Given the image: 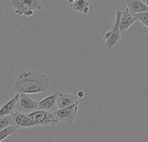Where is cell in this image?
Segmentation results:
<instances>
[{"instance_id": "cell-11", "label": "cell", "mask_w": 148, "mask_h": 142, "mask_svg": "<svg viewBox=\"0 0 148 142\" xmlns=\"http://www.w3.org/2000/svg\"><path fill=\"white\" fill-rule=\"evenodd\" d=\"M127 8L133 14H140L144 12H148V6L144 1L140 0H126Z\"/></svg>"}, {"instance_id": "cell-2", "label": "cell", "mask_w": 148, "mask_h": 142, "mask_svg": "<svg viewBox=\"0 0 148 142\" xmlns=\"http://www.w3.org/2000/svg\"><path fill=\"white\" fill-rule=\"evenodd\" d=\"M10 6L18 16H32L36 10L42 9L40 0H11Z\"/></svg>"}, {"instance_id": "cell-18", "label": "cell", "mask_w": 148, "mask_h": 142, "mask_svg": "<svg viewBox=\"0 0 148 142\" xmlns=\"http://www.w3.org/2000/svg\"><path fill=\"white\" fill-rule=\"evenodd\" d=\"M144 2L146 3V4H147V5L148 6V0H146V1H144Z\"/></svg>"}, {"instance_id": "cell-12", "label": "cell", "mask_w": 148, "mask_h": 142, "mask_svg": "<svg viewBox=\"0 0 148 142\" xmlns=\"http://www.w3.org/2000/svg\"><path fill=\"white\" fill-rule=\"evenodd\" d=\"M18 98H19V95L16 94L14 97H12L7 102H5L0 108V118L10 116L14 114V112L16 111V107Z\"/></svg>"}, {"instance_id": "cell-13", "label": "cell", "mask_w": 148, "mask_h": 142, "mask_svg": "<svg viewBox=\"0 0 148 142\" xmlns=\"http://www.w3.org/2000/svg\"><path fill=\"white\" fill-rule=\"evenodd\" d=\"M69 3H72L73 10L83 14H88L89 12V6L90 3L86 0H74V1H68Z\"/></svg>"}, {"instance_id": "cell-10", "label": "cell", "mask_w": 148, "mask_h": 142, "mask_svg": "<svg viewBox=\"0 0 148 142\" xmlns=\"http://www.w3.org/2000/svg\"><path fill=\"white\" fill-rule=\"evenodd\" d=\"M76 103H79V98L76 95L59 92L57 102H56V109L64 108Z\"/></svg>"}, {"instance_id": "cell-5", "label": "cell", "mask_w": 148, "mask_h": 142, "mask_svg": "<svg viewBox=\"0 0 148 142\" xmlns=\"http://www.w3.org/2000/svg\"><path fill=\"white\" fill-rule=\"evenodd\" d=\"M33 121L36 124L37 127L42 126H49V125H56L59 121L56 117L55 114L49 111L44 110H36L28 115Z\"/></svg>"}, {"instance_id": "cell-6", "label": "cell", "mask_w": 148, "mask_h": 142, "mask_svg": "<svg viewBox=\"0 0 148 142\" xmlns=\"http://www.w3.org/2000/svg\"><path fill=\"white\" fill-rule=\"evenodd\" d=\"M37 102H35L29 95L19 94V98L16 107V112L29 115L34 111H36Z\"/></svg>"}, {"instance_id": "cell-8", "label": "cell", "mask_w": 148, "mask_h": 142, "mask_svg": "<svg viewBox=\"0 0 148 142\" xmlns=\"http://www.w3.org/2000/svg\"><path fill=\"white\" fill-rule=\"evenodd\" d=\"M136 22H138V20L134 16V15H133L128 10L127 8L121 11V16L120 20V31L122 36Z\"/></svg>"}, {"instance_id": "cell-4", "label": "cell", "mask_w": 148, "mask_h": 142, "mask_svg": "<svg viewBox=\"0 0 148 142\" xmlns=\"http://www.w3.org/2000/svg\"><path fill=\"white\" fill-rule=\"evenodd\" d=\"M78 110H79V103H76L64 108L56 109L54 112V114L57 118L58 121L63 122L68 126H72L74 125L78 116Z\"/></svg>"}, {"instance_id": "cell-3", "label": "cell", "mask_w": 148, "mask_h": 142, "mask_svg": "<svg viewBox=\"0 0 148 142\" xmlns=\"http://www.w3.org/2000/svg\"><path fill=\"white\" fill-rule=\"evenodd\" d=\"M121 16V10H117L114 25L112 26V28L109 30H108L104 34L105 46L108 50H112L121 41L122 35L121 34V31H120Z\"/></svg>"}, {"instance_id": "cell-1", "label": "cell", "mask_w": 148, "mask_h": 142, "mask_svg": "<svg viewBox=\"0 0 148 142\" xmlns=\"http://www.w3.org/2000/svg\"><path fill=\"white\" fill-rule=\"evenodd\" d=\"M50 79L37 71L29 70L20 73L14 85V90L19 94L33 95L46 93L50 88Z\"/></svg>"}, {"instance_id": "cell-15", "label": "cell", "mask_w": 148, "mask_h": 142, "mask_svg": "<svg viewBox=\"0 0 148 142\" xmlns=\"http://www.w3.org/2000/svg\"><path fill=\"white\" fill-rule=\"evenodd\" d=\"M13 125V121H12V115L10 116H5L0 118V131L7 128L10 126Z\"/></svg>"}, {"instance_id": "cell-14", "label": "cell", "mask_w": 148, "mask_h": 142, "mask_svg": "<svg viewBox=\"0 0 148 142\" xmlns=\"http://www.w3.org/2000/svg\"><path fill=\"white\" fill-rule=\"evenodd\" d=\"M16 133H17V130L14 128L13 125L8 127L7 128L3 129L2 131H0V142L3 141L5 139L9 138L10 136H11V135H13V134H15Z\"/></svg>"}, {"instance_id": "cell-17", "label": "cell", "mask_w": 148, "mask_h": 142, "mask_svg": "<svg viewBox=\"0 0 148 142\" xmlns=\"http://www.w3.org/2000/svg\"><path fill=\"white\" fill-rule=\"evenodd\" d=\"M84 95H85V94H84V92H83L82 90L78 91V93H77V97H78L79 99H80V98H83Z\"/></svg>"}, {"instance_id": "cell-16", "label": "cell", "mask_w": 148, "mask_h": 142, "mask_svg": "<svg viewBox=\"0 0 148 142\" xmlns=\"http://www.w3.org/2000/svg\"><path fill=\"white\" fill-rule=\"evenodd\" d=\"M134 16L136 17V19L140 22L142 23V24H144L148 29V12H144V13H140V14H136L134 15Z\"/></svg>"}, {"instance_id": "cell-9", "label": "cell", "mask_w": 148, "mask_h": 142, "mask_svg": "<svg viewBox=\"0 0 148 142\" xmlns=\"http://www.w3.org/2000/svg\"><path fill=\"white\" fill-rule=\"evenodd\" d=\"M58 95H59V91L41 100L39 102H37V108H38L37 110H44V111L54 113L56 110V102H57Z\"/></svg>"}, {"instance_id": "cell-7", "label": "cell", "mask_w": 148, "mask_h": 142, "mask_svg": "<svg viewBox=\"0 0 148 142\" xmlns=\"http://www.w3.org/2000/svg\"><path fill=\"white\" fill-rule=\"evenodd\" d=\"M12 121L13 126L17 131L22 128H37L36 124L33 121V120L28 115L25 114H21L15 111L12 115Z\"/></svg>"}]
</instances>
